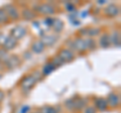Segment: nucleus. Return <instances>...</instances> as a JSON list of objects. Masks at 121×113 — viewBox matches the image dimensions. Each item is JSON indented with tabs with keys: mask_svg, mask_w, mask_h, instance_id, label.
Segmentation results:
<instances>
[{
	"mask_svg": "<svg viewBox=\"0 0 121 113\" xmlns=\"http://www.w3.org/2000/svg\"><path fill=\"white\" fill-rule=\"evenodd\" d=\"M65 106L70 111H80L87 107V99L84 98H71L65 102Z\"/></svg>",
	"mask_w": 121,
	"mask_h": 113,
	"instance_id": "1",
	"label": "nucleus"
},
{
	"mask_svg": "<svg viewBox=\"0 0 121 113\" xmlns=\"http://www.w3.org/2000/svg\"><path fill=\"white\" fill-rule=\"evenodd\" d=\"M35 9H32L35 13L39 14H43V15H52V14H55L56 9L55 7L48 4V3H41V4H37L33 7Z\"/></svg>",
	"mask_w": 121,
	"mask_h": 113,
	"instance_id": "2",
	"label": "nucleus"
},
{
	"mask_svg": "<svg viewBox=\"0 0 121 113\" xmlns=\"http://www.w3.org/2000/svg\"><path fill=\"white\" fill-rule=\"evenodd\" d=\"M39 82L36 80V78L33 76V74H30L25 76L22 80L20 81V87L23 91H29L30 89H32L35 86V84Z\"/></svg>",
	"mask_w": 121,
	"mask_h": 113,
	"instance_id": "3",
	"label": "nucleus"
},
{
	"mask_svg": "<svg viewBox=\"0 0 121 113\" xmlns=\"http://www.w3.org/2000/svg\"><path fill=\"white\" fill-rule=\"evenodd\" d=\"M71 48H74L76 52H84L85 51L88 50V46H87V39H83V37H77L74 39L71 43Z\"/></svg>",
	"mask_w": 121,
	"mask_h": 113,
	"instance_id": "4",
	"label": "nucleus"
},
{
	"mask_svg": "<svg viewBox=\"0 0 121 113\" xmlns=\"http://www.w3.org/2000/svg\"><path fill=\"white\" fill-rule=\"evenodd\" d=\"M4 11L5 13L7 14L9 19H12V20H18L20 18V13L18 11L17 7L13 5V4H6L4 6Z\"/></svg>",
	"mask_w": 121,
	"mask_h": 113,
	"instance_id": "5",
	"label": "nucleus"
},
{
	"mask_svg": "<svg viewBox=\"0 0 121 113\" xmlns=\"http://www.w3.org/2000/svg\"><path fill=\"white\" fill-rule=\"evenodd\" d=\"M26 33H27L26 27H24L23 25H16L10 30V36H12L13 39L18 40V39H23L26 35Z\"/></svg>",
	"mask_w": 121,
	"mask_h": 113,
	"instance_id": "6",
	"label": "nucleus"
},
{
	"mask_svg": "<svg viewBox=\"0 0 121 113\" xmlns=\"http://www.w3.org/2000/svg\"><path fill=\"white\" fill-rule=\"evenodd\" d=\"M62 61L64 63H71L72 61H74L75 59V54L74 52L71 50V48H63L59 52V55H58Z\"/></svg>",
	"mask_w": 121,
	"mask_h": 113,
	"instance_id": "7",
	"label": "nucleus"
},
{
	"mask_svg": "<svg viewBox=\"0 0 121 113\" xmlns=\"http://www.w3.org/2000/svg\"><path fill=\"white\" fill-rule=\"evenodd\" d=\"M119 13H120V8L116 4H109L104 8V14L108 17L111 18L116 17L119 15Z\"/></svg>",
	"mask_w": 121,
	"mask_h": 113,
	"instance_id": "8",
	"label": "nucleus"
},
{
	"mask_svg": "<svg viewBox=\"0 0 121 113\" xmlns=\"http://www.w3.org/2000/svg\"><path fill=\"white\" fill-rule=\"evenodd\" d=\"M94 108L101 112H104L107 110L108 104H107V101H106L105 98H102V97L95 98V99H94Z\"/></svg>",
	"mask_w": 121,
	"mask_h": 113,
	"instance_id": "9",
	"label": "nucleus"
},
{
	"mask_svg": "<svg viewBox=\"0 0 121 113\" xmlns=\"http://www.w3.org/2000/svg\"><path fill=\"white\" fill-rule=\"evenodd\" d=\"M106 101H107L108 107L110 106L112 108H116V107H118L120 105V96L118 95V94L112 92V93H110L108 95Z\"/></svg>",
	"mask_w": 121,
	"mask_h": 113,
	"instance_id": "10",
	"label": "nucleus"
},
{
	"mask_svg": "<svg viewBox=\"0 0 121 113\" xmlns=\"http://www.w3.org/2000/svg\"><path fill=\"white\" fill-rule=\"evenodd\" d=\"M17 43H18V41L16 39H13L12 36L8 35V36H7V39H6L5 43L3 44L2 48H3V50H5L6 52H10V51L14 50V48L17 47Z\"/></svg>",
	"mask_w": 121,
	"mask_h": 113,
	"instance_id": "11",
	"label": "nucleus"
},
{
	"mask_svg": "<svg viewBox=\"0 0 121 113\" xmlns=\"http://www.w3.org/2000/svg\"><path fill=\"white\" fill-rule=\"evenodd\" d=\"M19 64H20V59L17 56H10L4 65L6 66L7 69L11 70V69H14V68H17L19 66Z\"/></svg>",
	"mask_w": 121,
	"mask_h": 113,
	"instance_id": "12",
	"label": "nucleus"
},
{
	"mask_svg": "<svg viewBox=\"0 0 121 113\" xmlns=\"http://www.w3.org/2000/svg\"><path fill=\"white\" fill-rule=\"evenodd\" d=\"M58 39L59 36L56 35H43V39L40 40L43 41L44 47H50V46H52L58 40Z\"/></svg>",
	"mask_w": 121,
	"mask_h": 113,
	"instance_id": "13",
	"label": "nucleus"
},
{
	"mask_svg": "<svg viewBox=\"0 0 121 113\" xmlns=\"http://www.w3.org/2000/svg\"><path fill=\"white\" fill-rule=\"evenodd\" d=\"M99 44L101 48H107L111 46V40H110V35L109 33H103L100 36L99 39Z\"/></svg>",
	"mask_w": 121,
	"mask_h": 113,
	"instance_id": "14",
	"label": "nucleus"
},
{
	"mask_svg": "<svg viewBox=\"0 0 121 113\" xmlns=\"http://www.w3.org/2000/svg\"><path fill=\"white\" fill-rule=\"evenodd\" d=\"M44 44L43 43V41L40 39L39 40H35L33 41L31 44V51L35 52V54H41L44 51Z\"/></svg>",
	"mask_w": 121,
	"mask_h": 113,
	"instance_id": "15",
	"label": "nucleus"
},
{
	"mask_svg": "<svg viewBox=\"0 0 121 113\" xmlns=\"http://www.w3.org/2000/svg\"><path fill=\"white\" fill-rule=\"evenodd\" d=\"M21 16L23 17L25 20H32L36 17V13L30 8H24L21 11Z\"/></svg>",
	"mask_w": 121,
	"mask_h": 113,
	"instance_id": "16",
	"label": "nucleus"
},
{
	"mask_svg": "<svg viewBox=\"0 0 121 113\" xmlns=\"http://www.w3.org/2000/svg\"><path fill=\"white\" fill-rule=\"evenodd\" d=\"M56 69V66L52 62H48V63H45L44 65H43L41 75H43V76H48V75L52 74Z\"/></svg>",
	"mask_w": 121,
	"mask_h": 113,
	"instance_id": "17",
	"label": "nucleus"
},
{
	"mask_svg": "<svg viewBox=\"0 0 121 113\" xmlns=\"http://www.w3.org/2000/svg\"><path fill=\"white\" fill-rule=\"evenodd\" d=\"M110 40H111V43L113 44L114 47L117 48H120V44H121V39H120V32L119 31H113L112 35H110Z\"/></svg>",
	"mask_w": 121,
	"mask_h": 113,
	"instance_id": "18",
	"label": "nucleus"
},
{
	"mask_svg": "<svg viewBox=\"0 0 121 113\" xmlns=\"http://www.w3.org/2000/svg\"><path fill=\"white\" fill-rule=\"evenodd\" d=\"M52 28L54 29L55 32H60L64 29V22L60 19H59V18H54Z\"/></svg>",
	"mask_w": 121,
	"mask_h": 113,
	"instance_id": "19",
	"label": "nucleus"
},
{
	"mask_svg": "<svg viewBox=\"0 0 121 113\" xmlns=\"http://www.w3.org/2000/svg\"><path fill=\"white\" fill-rule=\"evenodd\" d=\"M9 18L7 16V14L5 13V11L3 8H0V25H3V24H6L9 22Z\"/></svg>",
	"mask_w": 121,
	"mask_h": 113,
	"instance_id": "20",
	"label": "nucleus"
},
{
	"mask_svg": "<svg viewBox=\"0 0 121 113\" xmlns=\"http://www.w3.org/2000/svg\"><path fill=\"white\" fill-rule=\"evenodd\" d=\"M40 113H59V110L55 106H44L40 108Z\"/></svg>",
	"mask_w": 121,
	"mask_h": 113,
	"instance_id": "21",
	"label": "nucleus"
},
{
	"mask_svg": "<svg viewBox=\"0 0 121 113\" xmlns=\"http://www.w3.org/2000/svg\"><path fill=\"white\" fill-rule=\"evenodd\" d=\"M101 32L100 28L98 27H88L87 28V35L89 36H96Z\"/></svg>",
	"mask_w": 121,
	"mask_h": 113,
	"instance_id": "22",
	"label": "nucleus"
},
{
	"mask_svg": "<svg viewBox=\"0 0 121 113\" xmlns=\"http://www.w3.org/2000/svg\"><path fill=\"white\" fill-rule=\"evenodd\" d=\"M9 56H10V55L8 52H6L5 50H3V48H0V61L2 63L5 64V62L8 60Z\"/></svg>",
	"mask_w": 121,
	"mask_h": 113,
	"instance_id": "23",
	"label": "nucleus"
},
{
	"mask_svg": "<svg viewBox=\"0 0 121 113\" xmlns=\"http://www.w3.org/2000/svg\"><path fill=\"white\" fill-rule=\"evenodd\" d=\"M51 62H52V64H54V65L56 66V68H58V67H60V66H63L64 64H65V63H64V62L62 61V59H60L59 56H56L55 58L52 59Z\"/></svg>",
	"mask_w": 121,
	"mask_h": 113,
	"instance_id": "24",
	"label": "nucleus"
},
{
	"mask_svg": "<svg viewBox=\"0 0 121 113\" xmlns=\"http://www.w3.org/2000/svg\"><path fill=\"white\" fill-rule=\"evenodd\" d=\"M87 46H88V50L89 51H93L96 48V41L93 39H87Z\"/></svg>",
	"mask_w": 121,
	"mask_h": 113,
	"instance_id": "25",
	"label": "nucleus"
},
{
	"mask_svg": "<svg viewBox=\"0 0 121 113\" xmlns=\"http://www.w3.org/2000/svg\"><path fill=\"white\" fill-rule=\"evenodd\" d=\"M83 113H97V110L94 108V106H87L84 109Z\"/></svg>",
	"mask_w": 121,
	"mask_h": 113,
	"instance_id": "26",
	"label": "nucleus"
},
{
	"mask_svg": "<svg viewBox=\"0 0 121 113\" xmlns=\"http://www.w3.org/2000/svg\"><path fill=\"white\" fill-rule=\"evenodd\" d=\"M52 21H54V17H47L45 19L43 20V24H45L48 27H52Z\"/></svg>",
	"mask_w": 121,
	"mask_h": 113,
	"instance_id": "27",
	"label": "nucleus"
},
{
	"mask_svg": "<svg viewBox=\"0 0 121 113\" xmlns=\"http://www.w3.org/2000/svg\"><path fill=\"white\" fill-rule=\"evenodd\" d=\"M7 36H8V35H4V33L0 32V47H1V48L3 47V44L5 43Z\"/></svg>",
	"mask_w": 121,
	"mask_h": 113,
	"instance_id": "28",
	"label": "nucleus"
},
{
	"mask_svg": "<svg viewBox=\"0 0 121 113\" xmlns=\"http://www.w3.org/2000/svg\"><path fill=\"white\" fill-rule=\"evenodd\" d=\"M30 111V107L28 105H24V106H22L20 108V112L19 113H28Z\"/></svg>",
	"mask_w": 121,
	"mask_h": 113,
	"instance_id": "29",
	"label": "nucleus"
},
{
	"mask_svg": "<svg viewBox=\"0 0 121 113\" xmlns=\"http://www.w3.org/2000/svg\"><path fill=\"white\" fill-rule=\"evenodd\" d=\"M67 10L68 11H70V12H72V11H74L76 9V7L74 4H72V3H69V4H67Z\"/></svg>",
	"mask_w": 121,
	"mask_h": 113,
	"instance_id": "30",
	"label": "nucleus"
},
{
	"mask_svg": "<svg viewBox=\"0 0 121 113\" xmlns=\"http://www.w3.org/2000/svg\"><path fill=\"white\" fill-rule=\"evenodd\" d=\"M3 100H4V93L0 90V102H2Z\"/></svg>",
	"mask_w": 121,
	"mask_h": 113,
	"instance_id": "31",
	"label": "nucleus"
},
{
	"mask_svg": "<svg viewBox=\"0 0 121 113\" xmlns=\"http://www.w3.org/2000/svg\"><path fill=\"white\" fill-rule=\"evenodd\" d=\"M4 67H5V65H4V63H2L1 61H0V71H2L3 69H4Z\"/></svg>",
	"mask_w": 121,
	"mask_h": 113,
	"instance_id": "32",
	"label": "nucleus"
},
{
	"mask_svg": "<svg viewBox=\"0 0 121 113\" xmlns=\"http://www.w3.org/2000/svg\"><path fill=\"white\" fill-rule=\"evenodd\" d=\"M32 113H40V112H32Z\"/></svg>",
	"mask_w": 121,
	"mask_h": 113,
	"instance_id": "33",
	"label": "nucleus"
}]
</instances>
